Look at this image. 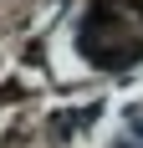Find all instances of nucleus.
<instances>
[{
  "instance_id": "f257e3e1",
  "label": "nucleus",
  "mask_w": 143,
  "mask_h": 148,
  "mask_svg": "<svg viewBox=\"0 0 143 148\" xmlns=\"http://www.w3.org/2000/svg\"><path fill=\"white\" fill-rule=\"evenodd\" d=\"M143 0H97L82 21V56L92 66H133L143 56Z\"/></svg>"
},
{
  "instance_id": "f03ea898",
  "label": "nucleus",
  "mask_w": 143,
  "mask_h": 148,
  "mask_svg": "<svg viewBox=\"0 0 143 148\" xmlns=\"http://www.w3.org/2000/svg\"><path fill=\"white\" fill-rule=\"evenodd\" d=\"M107 148H143V102L128 107V112L118 118V128H113V138H107Z\"/></svg>"
}]
</instances>
